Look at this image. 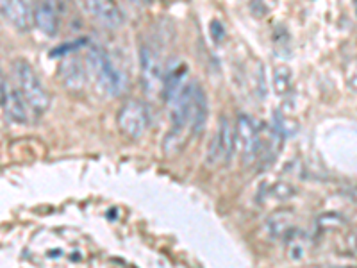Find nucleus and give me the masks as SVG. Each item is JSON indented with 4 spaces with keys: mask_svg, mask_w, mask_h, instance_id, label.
<instances>
[{
    "mask_svg": "<svg viewBox=\"0 0 357 268\" xmlns=\"http://www.w3.org/2000/svg\"><path fill=\"white\" fill-rule=\"evenodd\" d=\"M0 6H2V0H0Z\"/></svg>",
    "mask_w": 357,
    "mask_h": 268,
    "instance_id": "23",
    "label": "nucleus"
},
{
    "mask_svg": "<svg viewBox=\"0 0 357 268\" xmlns=\"http://www.w3.org/2000/svg\"><path fill=\"white\" fill-rule=\"evenodd\" d=\"M13 72H15V77H17L18 89L27 100L29 107L38 114L47 113L50 110L52 98H50L49 91L45 89V86L41 84L33 65L20 57V59L13 63Z\"/></svg>",
    "mask_w": 357,
    "mask_h": 268,
    "instance_id": "2",
    "label": "nucleus"
},
{
    "mask_svg": "<svg viewBox=\"0 0 357 268\" xmlns=\"http://www.w3.org/2000/svg\"><path fill=\"white\" fill-rule=\"evenodd\" d=\"M209 33H211V38L215 43H222L223 38H225V27L220 20H213L209 24Z\"/></svg>",
    "mask_w": 357,
    "mask_h": 268,
    "instance_id": "20",
    "label": "nucleus"
},
{
    "mask_svg": "<svg viewBox=\"0 0 357 268\" xmlns=\"http://www.w3.org/2000/svg\"><path fill=\"white\" fill-rule=\"evenodd\" d=\"M59 77H61V84L70 91H81L86 82V70L77 57L68 56L63 59L59 66Z\"/></svg>",
    "mask_w": 357,
    "mask_h": 268,
    "instance_id": "12",
    "label": "nucleus"
},
{
    "mask_svg": "<svg viewBox=\"0 0 357 268\" xmlns=\"http://www.w3.org/2000/svg\"><path fill=\"white\" fill-rule=\"evenodd\" d=\"M273 84H275L277 94L284 97L291 89V70L284 65L277 66L275 72H273Z\"/></svg>",
    "mask_w": 357,
    "mask_h": 268,
    "instance_id": "16",
    "label": "nucleus"
},
{
    "mask_svg": "<svg viewBox=\"0 0 357 268\" xmlns=\"http://www.w3.org/2000/svg\"><path fill=\"white\" fill-rule=\"evenodd\" d=\"M86 61H88L91 73H93L95 81L98 82V86L107 95H111V97H120L122 94H126V72L118 66V63L102 47H98V45L89 47Z\"/></svg>",
    "mask_w": 357,
    "mask_h": 268,
    "instance_id": "1",
    "label": "nucleus"
},
{
    "mask_svg": "<svg viewBox=\"0 0 357 268\" xmlns=\"http://www.w3.org/2000/svg\"><path fill=\"white\" fill-rule=\"evenodd\" d=\"M295 193L296 190L289 183H275L268 191V195H272L275 200H289L295 197Z\"/></svg>",
    "mask_w": 357,
    "mask_h": 268,
    "instance_id": "18",
    "label": "nucleus"
},
{
    "mask_svg": "<svg viewBox=\"0 0 357 268\" xmlns=\"http://www.w3.org/2000/svg\"><path fill=\"white\" fill-rule=\"evenodd\" d=\"M236 151V134L234 124L229 120V117H220L218 129H216L215 138H213L209 154H207V163L209 165H229Z\"/></svg>",
    "mask_w": 357,
    "mask_h": 268,
    "instance_id": "5",
    "label": "nucleus"
},
{
    "mask_svg": "<svg viewBox=\"0 0 357 268\" xmlns=\"http://www.w3.org/2000/svg\"><path fill=\"white\" fill-rule=\"evenodd\" d=\"M116 126L126 138L132 142L142 138L149 129V111L145 104L134 98L123 102L116 114Z\"/></svg>",
    "mask_w": 357,
    "mask_h": 268,
    "instance_id": "4",
    "label": "nucleus"
},
{
    "mask_svg": "<svg viewBox=\"0 0 357 268\" xmlns=\"http://www.w3.org/2000/svg\"><path fill=\"white\" fill-rule=\"evenodd\" d=\"M273 127H275L284 138H289V136H293V134L298 131V126H296L295 120H291V118L284 117V114L280 113H275V126Z\"/></svg>",
    "mask_w": 357,
    "mask_h": 268,
    "instance_id": "17",
    "label": "nucleus"
},
{
    "mask_svg": "<svg viewBox=\"0 0 357 268\" xmlns=\"http://www.w3.org/2000/svg\"><path fill=\"white\" fill-rule=\"evenodd\" d=\"M86 15L107 29H118L123 24V17L113 0H81Z\"/></svg>",
    "mask_w": 357,
    "mask_h": 268,
    "instance_id": "9",
    "label": "nucleus"
},
{
    "mask_svg": "<svg viewBox=\"0 0 357 268\" xmlns=\"http://www.w3.org/2000/svg\"><path fill=\"white\" fill-rule=\"evenodd\" d=\"M165 65L158 50L151 45H143L139 50V75H142V88L149 97H158L162 91L165 81Z\"/></svg>",
    "mask_w": 357,
    "mask_h": 268,
    "instance_id": "3",
    "label": "nucleus"
},
{
    "mask_svg": "<svg viewBox=\"0 0 357 268\" xmlns=\"http://www.w3.org/2000/svg\"><path fill=\"white\" fill-rule=\"evenodd\" d=\"M186 133L177 129H170V133L162 140V152L167 156H177L184 151V147L188 145Z\"/></svg>",
    "mask_w": 357,
    "mask_h": 268,
    "instance_id": "15",
    "label": "nucleus"
},
{
    "mask_svg": "<svg viewBox=\"0 0 357 268\" xmlns=\"http://www.w3.org/2000/svg\"><path fill=\"white\" fill-rule=\"evenodd\" d=\"M293 216L291 211H277L266 220V232L272 238H284L293 229Z\"/></svg>",
    "mask_w": 357,
    "mask_h": 268,
    "instance_id": "14",
    "label": "nucleus"
},
{
    "mask_svg": "<svg viewBox=\"0 0 357 268\" xmlns=\"http://www.w3.org/2000/svg\"><path fill=\"white\" fill-rule=\"evenodd\" d=\"M0 15L13 29L20 33H27L33 25V13L27 8L25 0H2Z\"/></svg>",
    "mask_w": 357,
    "mask_h": 268,
    "instance_id": "10",
    "label": "nucleus"
},
{
    "mask_svg": "<svg viewBox=\"0 0 357 268\" xmlns=\"http://www.w3.org/2000/svg\"><path fill=\"white\" fill-rule=\"evenodd\" d=\"M236 143L240 145L241 161L245 167H252L257 163V124L248 114L240 113L234 126Z\"/></svg>",
    "mask_w": 357,
    "mask_h": 268,
    "instance_id": "6",
    "label": "nucleus"
},
{
    "mask_svg": "<svg viewBox=\"0 0 357 268\" xmlns=\"http://www.w3.org/2000/svg\"><path fill=\"white\" fill-rule=\"evenodd\" d=\"M207 117H209V102L207 95L199 82H191L190 117H188V134L199 136L206 129Z\"/></svg>",
    "mask_w": 357,
    "mask_h": 268,
    "instance_id": "8",
    "label": "nucleus"
},
{
    "mask_svg": "<svg viewBox=\"0 0 357 268\" xmlns=\"http://www.w3.org/2000/svg\"><path fill=\"white\" fill-rule=\"evenodd\" d=\"M86 43V40H81V41H73V43H68V45H63V47H59V49L54 50L50 56L56 57V56H63V54H70V50H75V49H81L82 45Z\"/></svg>",
    "mask_w": 357,
    "mask_h": 268,
    "instance_id": "21",
    "label": "nucleus"
},
{
    "mask_svg": "<svg viewBox=\"0 0 357 268\" xmlns=\"http://www.w3.org/2000/svg\"><path fill=\"white\" fill-rule=\"evenodd\" d=\"M345 223V218L341 215H336V213H329V215H324L320 218V228L324 229H336L341 228Z\"/></svg>",
    "mask_w": 357,
    "mask_h": 268,
    "instance_id": "19",
    "label": "nucleus"
},
{
    "mask_svg": "<svg viewBox=\"0 0 357 268\" xmlns=\"http://www.w3.org/2000/svg\"><path fill=\"white\" fill-rule=\"evenodd\" d=\"M61 13L50 0H40L33 11V24L47 36H56L59 33Z\"/></svg>",
    "mask_w": 357,
    "mask_h": 268,
    "instance_id": "11",
    "label": "nucleus"
},
{
    "mask_svg": "<svg viewBox=\"0 0 357 268\" xmlns=\"http://www.w3.org/2000/svg\"><path fill=\"white\" fill-rule=\"evenodd\" d=\"M284 136L270 124H257V161L264 168L275 161L282 149Z\"/></svg>",
    "mask_w": 357,
    "mask_h": 268,
    "instance_id": "7",
    "label": "nucleus"
},
{
    "mask_svg": "<svg viewBox=\"0 0 357 268\" xmlns=\"http://www.w3.org/2000/svg\"><path fill=\"white\" fill-rule=\"evenodd\" d=\"M6 95H8V88H6V77H4V72H2V68H0V106L4 104Z\"/></svg>",
    "mask_w": 357,
    "mask_h": 268,
    "instance_id": "22",
    "label": "nucleus"
},
{
    "mask_svg": "<svg viewBox=\"0 0 357 268\" xmlns=\"http://www.w3.org/2000/svg\"><path fill=\"white\" fill-rule=\"evenodd\" d=\"M4 113L6 117L11 120V122L18 124V126H24V124L29 122V104L27 100L24 98V95L20 94V89H11L8 91L6 95V100H4Z\"/></svg>",
    "mask_w": 357,
    "mask_h": 268,
    "instance_id": "13",
    "label": "nucleus"
}]
</instances>
